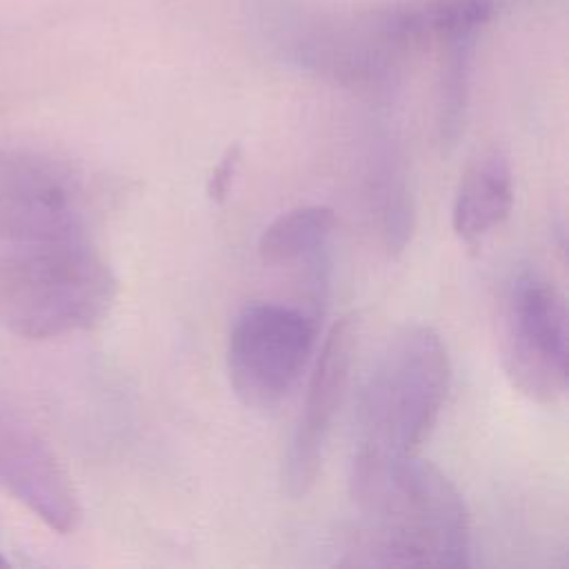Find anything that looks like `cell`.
<instances>
[{"instance_id":"obj_1","label":"cell","mask_w":569,"mask_h":569,"mask_svg":"<svg viewBox=\"0 0 569 569\" xmlns=\"http://www.w3.org/2000/svg\"><path fill=\"white\" fill-rule=\"evenodd\" d=\"M351 500L360 527L349 549L353 565L467 567L471 525L456 485L431 462L351 458Z\"/></svg>"},{"instance_id":"obj_2","label":"cell","mask_w":569,"mask_h":569,"mask_svg":"<svg viewBox=\"0 0 569 569\" xmlns=\"http://www.w3.org/2000/svg\"><path fill=\"white\" fill-rule=\"evenodd\" d=\"M118 282L91 240L18 244L0 256V325L29 340L96 327Z\"/></svg>"},{"instance_id":"obj_3","label":"cell","mask_w":569,"mask_h":569,"mask_svg":"<svg viewBox=\"0 0 569 569\" xmlns=\"http://www.w3.org/2000/svg\"><path fill=\"white\" fill-rule=\"evenodd\" d=\"M449 385L451 362L440 333L420 322L398 329L362 382L353 456H416L440 418Z\"/></svg>"},{"instance_id":"obj_4","label":"cell","mask_w":569,"mask_h":569,"mask_svg":"<svg viewBox=\"0 0 569 569\" xmlns=\"http://www.w3.org/2000/svg\"><path fill=\"white\" fill-rule=\"evenodd\" d=\"M93 196L71 162L31 149H0V238L18 244L87 240Z\"/></svg>"},{"instance_id":"obj_5","label":"cell","mask_w":569,"mask_h":569,"mask_svg":"<svg viewBox=\"0 0 569 569\" xmlns=\"http://www.w3.org/2000/svg\"><path fill=\"white\" fill-rule=\"evenodd\" d=\"M316 342V318L298 307L249 302L233 318L227 373L249 409H273L296 387Z\"/></svg>"},{"instance_id":"obj_6","label":"cell","mask_w":569,"mask_h":569,"mask_svg":"<svg viewBox=\"0 0 569 569\" xmlns=\"http://www.w3.org/2000/svg\"><path fill=\"white\" fill-rule=\"evenodd\" d=\"M502 367L522 396L556 402L567 391V305L542 273L518 271L505 296Z\"/></svg>"},{"instance_id":"obj_7","label":"cell","mask_w":569,"mask_h":569,"mask_svg":"<svg viewBox=\"0 0 569 569\" xmlns=\"http://www.w3.org/2000/svg\"><path fill=\"white\" fill-rule=\"evenodd\" d=\"M358 347V318L342 316L329 329L313 362L302 411L293 425L282 462V485L291 498H305L320 473L336 413L345 400Z\"/></svg>"},{"instance_id":"obj_8","label":"cell","mask_w":569,"mask_h":569,"mask_svg":"<svg viewBox=\"0 0 569 569\" xmlns=\"http://www.w3.org/2000/svg\"><path fill=\"white\" fill-rule=\"evenodd\" d=\"M0 487L53 531L67 536L78 529L82 509L64 467L40 433L2 405Z\"/></svg>"},{"instance_id":"obj_9","label":"cell","mask_w":569,"mask_h":569,"mask_svg":"<svg viewBox=\"0 0 569 569\" xmlns=\"http://www.w3.org/2000/svg\"><path fill=\"white\" fill-rule=\"evenodd\" d=\"M513 171L502 149L480 153L465 171L451 209V227L460 242L480 247L511 213Z\"/></svg>"},{"instance_id":"obj_10","label":"cell","mask_w":569,"mask_h":569,"mask_svg":"<svg viewBox=\"0 0 569 569\" xmlns=\"http://www.w3.org/2000/svg\"><path fill=\"white\" fill-rule=\"evenodd\" d=\"M336 227V213L327 204H305L273 218L258 238V253L267 264H287L318 256Z\"/></svg>"},{"instance_id":"obj_11","label":"cell","mask_w":569,"mask_h":569,"mask_svg":"<svg viewBox=\"0 0 569 569\" xmlns=\"http://www.w3.org/2000/svg\"><path fill=\"white\" fill-rule=\"evenodd\" d=\"M473 40L476 33H458L440 44L442 69L438 87V133L445 147H453L465 129Z\"/></svg>"},{"instance_id":"obj_12","label":"cell","mask_w":569,"mask_h":569,"mask_svg":"<svg viewBox=\"0 0 569 569\" xmlns=\"http://www.w3.org/2000/svg\"><path fill=\"white\" fill-rule=\"evenodd\" d=\"M240 160H242V147L238 142L229 144L222 156L218 158V162L213 164L209 178H207V198L211 202H224L229 198V191L233 187V180H236V173H238V167H240Z\"/></svg>"},{"instance_id":"obj_13","label":"cell","mask_w":569,"mask_h":569,"mask_svg":"<svg viewBox=\"0 0 569 569\" xmlns=\"http://www.w3.org/2000/svg\"><path fill=\"white\" fill-rule=\"evenodd\" d=\"M2 565H7V560H4V558H2V553H0V567H2Z\"/></svg>"}]
</instances>
